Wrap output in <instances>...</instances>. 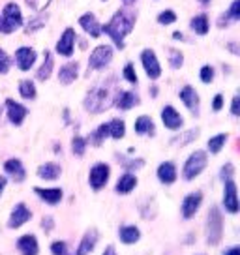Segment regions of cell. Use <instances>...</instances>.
Masks as SVG:
<instances>
[{
    "label": "cell",
    "mask_w": 240,
    "mask_h": 255,
    "mask_svg": "<svg viewBox=\"0 0 240 255\" xmlns=\"http://www.w3.org/2000/svg\"><path fill=\"white\" fill-rule=\"evenodd\" d=\"M120 88L117 85V79L115 77H109L105 81H100L94 87L90 88L83 100V107L87 113H92V115H102L107 109H111L113 104H115V96Z\"/></svg>",
    "instance_id": "1"
},
{
    "label": "cell",
    "mask_w": 240,
    "mask_h": 255,
    "mask_svg": "<svg viewBox=\"0 0 240 255\" xmlns=\"http://www.w3.org/2000/svg\"><path fill=\"white\" fill-rule=\"evenodd\" d=\"M135 21H137V15L133 11H129V9H119V11L111 17L109 23L102 24V32H105V34L115 41V47L122 51V49L126 47L124 38L133 30Z\"/></svg>",
    "instance_id": "2"
},
{
    "label": "cell",
    "mask_w": 240,
    "mask_h": 255,
    "mask_svg": "<svg viewBox=\"0 0 240 255\" xmlns=\"http://www.w3.org/2000/svg\"><path fill=\"white\" fill-rule=\"evenodd\" d=\"M205 239L208 246H218L224 239V214L218 207H210L205 223Z\"/></svg>",
    "instance_id": "3"
},
{
    "label": "cell",
    "mask_w": 240,
    "mask_h": 255,
    "mask_svg": "<svg viewBox=\"0 0 240 255\" xmlns=\"http://www.w3.org/2000/svg\"><path fill=\"white\" fill-rule=\"evenodd\" d=\"M208 165V156L205 150H195L192 152L188 159L184 161V167H182V178L188 180V182H192L195 180L197 176L207 169Z\"/></svg>",
    "instance_id": "4"
},
{
    "label": "cell",
    "mask_w": 240,
    "mask_h": 255,
    "mask_svg": "<svg viewBox=\"0 0 240 255\" xmlns=\"http://www.w3.org/2000/svg\"><path fill=\"white\" fill-rule=\"evenodd\" d=\"M0 17H2V32L4 34H11L23 26V13L15 2H8L2 9Z\"/></svg>",
    "instance_id": "5"
},
{
    "label": "cell",
    "mask_w": 240,
    "mask_h": 255,
    "mask_svg": "<svg viewBox=\"0 0 240 255\" xmlns=\"http://www.w3.org/2000/svg\"><path fill=\"white\" fill-rule=\"evenodd\" d=\"M109 176H111V167L107 163H104V161H100V163L92 165V169H90V173H88V184H90V188L94 191H100L107 186Z\"/></svg>",
    "instance_id": "6"
},
{
    "label": "cell",
    "mask_w": 240,
    "mask_h": 255,
    "mask_svg": "<svg viewBox=\"0 0 240 255\" xmlns=\"http://www.w3.org/2000/svg\"><path fill=\"white\" fill-rule=\"evenodd\" d=\"M113 62L111 45H98L88 58V70H105Z\"/></svg>",
    "instance_id": "7"
},
{
    "label": "cell",
    "mask_w": 240,
    "mask_h": 255,
    "mask_svg": "<svg viewBox=\"0 0 240 255\" xmlns=\"http://www.w3.org/2000/svg\"><path fill=\"white\" fill-rule=\"evenodd\" d=\"M224 208L229 214H239L240 203H239V190H237V182L235 178H229L224 182Z\"/></svg>",
    "instance_id": "8"
},
{
    "label": "cell",
    "mask_w": 240,
    "mask_h": 255,
    "mask_svg": "<svg viewBox=\"0 0 240 255\" xmlns=\"http://www.w3.org/2000/svg\"><path fill=\"white\" fill-rule=\"evenodd\" d=\"M141 64H143L144 72H146V77L148 79H160L161 75V66H160V60H158V56L154 53L152 49H144L143 53H141Z\"/></svg>",
    "instance_id": "9"
},
{
    "label": "cell",
    "mask_w": 240,
    "mask_h": 255,
    "mask_svg": "<svg viewBox=\"0 0 240 255\" xmlns=\"http://www.w3.org/2000/svg\"><path fill=\"white\" fill-rule=\"evenodd\" d=\"M30 220H32L30 208L26 207L24 203H17L15 207L11 208V212H9L8 229H19V227H23L24 223H28Z\"/></svg>",
    "instance_id": "10"
},
{
    "label": "cell",
    "mask_w": 240,
    "mask_h": 255,
    "mask_svg": "<svg viewBox=\"0 0 240 255\" xmlns=\"http://www.w3.org/2000/svg\"><path fill=\"white\" fill-rule=\"evenodd\" d=\"M201 205H203V193H201V191L188 193L184 199H182V205H180L182 218H184V220H192L193 216L199 212Z\"/></svg>",
    "instance_id": "11"
},
{
    "label": "cell",
    "mask_w": 240,
    "mask_h": 255,
    "mask_svg": "<svg viewBox=\"0 0 240 255\" xmlns=\"http://www.w3.org/2000/svg\"><path fill=\"white\" fill-rule=\"evenodd\" d=\"M178 96H180V102L186 105V109L192 113L193 117H199L201 113V100H199V94H197V90L193 87H190V85H186L180 92H178Z\"/></svg>",
    "instance_id": "12"
},
{
    "label": "cell",
    "mask_w": 240,
    "mask_h": 255,
    "mask_svg": "<svg viewBox=\"0 0 240 255\" xmlns=\"http://www.w3.org/2000/svg\"><path fill=\"white\" fill-rule=\"evenodd\" d=\"M6 117H8L9 124L21 126L24 122V119L28 117V109H26L23 104H19L15 100L8 98V100H6Z\"/></svg>",
    "instance_id": "13"
},
{
    "label": "cell",
    "mask_w": 240,
    "mask_h": 255,
    "mask_svg": "<svg viewBox=\"0 0 240 255\" xmlns=\"http://www.w3.org/2000/svg\"><path fill=\"white\" fill-rule=\"evenodd\" d=\"M75 40H77L75 30H73L72 26L66 28V30L62 32V36L58 38V41H56V53L60 56H72L73 49H75Z\"/></svg>",
    "instance_id": "14"
},
{
    "label": "cell",
    "mask_w": 240,
    "mask_h": 255,
    "mask_svg": "<svg viewBox=\"0 0 240 255\" xmlns=\"http://www.w3.org/2000/svg\"><path fill=\"white\" fill-rule=\"evenodd\" d=\"M161 122H163V126L171 129V131H178L180 128L184 126V119H182V115L176 111L173 105H165L163 109H161Z\"/></svg>",
    "instance_id": "15"
},
{
    "label": "cell",
    "mask_w": 240,
    "mask_h": 255,
    "mask_svg": "<svg viewBox=\"0 0 240 255\" xmlns=\"http://www.w3.org/2000/svg\"><path fill=\"white\" fill-rule=\"evenodd\" d=\"M141 104V100H139V96L135 92H131V90H119L117 96H115V107L120 109V111H129V109H133L137 105Z\"/></svg>",
    "instance_id": "16"
},
{
    "label": "cell",
    "mask_w": 240,
    "mask_h": 255,
    "mask_svg": "<svg viewBox=\"0 0 240 255\" xmlns=\"http://www.w3.org/2000/svg\"><path fill=\"white\" fill-rule=\"evenodd\" d=\"M98 240H100L98 229H88V231L83 235V239L79 240V246L75 248V254L73 255H90L94 252Z\"/></svg>",
    "instance_id": "17"
},
{
    "label": "cell",
    "mask_w": 240,
    "mask_h": 255,
    "mask_svg": "<svg viewBox=\"0 0 240 255\" xmlns=\"http://www.w3.org/2000/svg\"><path fill=\"white\" fill-rule=\"evenodd\" d=\"M36 58H38V55L32 47H19L15 51V64L21 72H28L36 64Z\"/></svg>",
    "instance_id": "18"
},
{
    "label": "cell",
    "mask_w": 240,
    "mask_h": 255,
    "mask_svg": "<svg viewBox=\"0 0 240 255\" xmlns=\"http://www.w3.org/2000/svg\"><path fill=\"white\" fill-rule=\"evenodd\" d=\"M34 193H36L43 203H47L49 207H56V205L62 201V197H64L62 188H40V186H36V188H34Z\"/></svg>",
    "instance_id": "19"
},
{
    "label": "cell",
    "mask_w": 240,
    "mask_h": 255,
    "mask_svg": "<svg viewBox=\"0 0 240 255\" xmlns=\"http://www.w3.org/2000/svg\"><path fill=\"white\" fill-rule=\"evenodd\" d=\"M17 252L21 255H40V242L34 235H23L17 239Z\"/></svg>",
    "instance_id": "20"
},
{
    "label": "cell",
    "mask_w": 240,
    "mask_h": 255,
    "mask_svg": "<svg viewBox=\"0 0 240 255\" xmlns=\"http://www.w3.org/2000/svg\"><path fill=\"white\" fill-rule=\"evenodd\" d=\"M4 173L8 176H11L15 182H23L26 178V171H24L23 161L19 158H9L4 161Z\"/></svg>",
    "instance_id": "21"
},
{
    "label": "cell",
    "mask_w": 240,
    "mask_h": 255,
    "mask_svg": "<svg viewBox=\"0 0 240 255\" xmlns=\"http://www.w3.org/2000/svg\"><path fill=\"white\" fill-rule=\"evenodd\" d=\"M156 176H158V180L161 184H165V186H171V184L176 182V178H178V173H176V165L173 161H163L158 165V171H156Z\"/></svg>",
    "instance_id": "22"
},
{
    "label": "cell",
    "mask_w": 240,
    "mask_h": 255,
    "mask_svg": "<svg viewBox=\"0 0 240 255\" xmlns=\"http://www.w3.org/2000/svg\"><path fill=\"white\" fill-rule=\"evenodd\" d=\"M79 77V62L75 60V62H68L64 64L62 68H60V72H58V81H60V85H72L75 83V79Z\"/></svg>",
    "instance_id": "23"
},
{
    "label": "cell",
    "mask_w": 240,
    "mask_h": 255,
    "mask_svg": "<svg viewBox=\"0 0 240 255\" xmlns=\"http://www.w3.org/2000/svg\"><path fill=\"white\" fill-rule=\"evenodd\" d=\"M119 239L122 244L131 246L141 240V229L137 225H120L119 227Z\"/></svg>",
    "instance_id": "24"
},
{
    "label": "cell",
    "mask_w": 240,
    "mask_h": 255,
    "mask_svg": "<svg viewBox=\"0 0 240 255\" xmlns=\"http://www.w3.org/2000/svg\"><path fill=\"white\" fill-rule=\"evenodd\" d=\"M79 24L83 26V30L90 34V38H100L102 36V24L98 23V19L94 13H85L79 17Z\"/></svg>",
    "instance_id": "25"
},
{
    "label": "cell",
    "mask_w": 240,
    "mask_h": 255,
    "mask_svg": "<svg viewBox=\"0 0 240 255\" xmlns=\"http://www.w3.org/2000/svg\"><path fill=\"white\" fill-rule=\"evenodd\" d=\"M36 175L41 180H56L62 175V167L55 161H47V163H41L40 167L36 169Z\"/></svg>",
    "instance_id": "26"
},
{
    "label": "cell",
    "mask_w": 240,
    "mask_h": 255,
    "mask_svg": "<svg viewBox=\"0 0 240 255\" xmlns=\"http://www.w3.org/2000/svg\"><path fill=\"white\" fill-rule=\"evenodd\" d=\"M135 188H137V176L133 175V173H128V171H126V173L117 180L115 191L120 193V195H128V193H131Z\"/></svg>",
    "instance_id": "27"
},
{
    "label": "cell",
    "mask_w": 240,
    "mask_h": 255,
    "mask_svg": "<svg viewBox=\"0 0 240 255\" xmlns=\"http://www.w3.org/2000/svg\"><path fill=\"white\" fill-rule=\"evenodd\" d=\"M133 129H135L137 135H156V124H154V120L150 117H146V115H141V117H137L135 124H133Z\"/></svg>",
    "instance_id": "28"
},
{
    "label": "cell",
    "mask_w": 240,
    "mask_h": 255,
    "mask_svg": "<svg viewBox=\"0 0 240 255\" xmlns=\"http://www.w3.org/2000/svg\"><path fill=\"white\" fill-rule=\"evenodd\" d=\"M53 68H55V58H53V53L51 51H45L43 53V64L40 66V70L36 72V77L38 81H47L53 73Z\"/></svg>",
    "instance_id": "29"
},
{
    "label": "cell",
    "mask_w": 240,
    "mask_h": 255,
    "mask_svg": "<svg viewBox=\"0 0 240 255\" xmlns=\"http://www.w3.org/2000/svg\"><path fill=\"white\" fill-rule=\"evenodd\" d=\"M190 26H192V30L197 36H207L208 30H210V23H208L207 13H199V15L193 17L192 21H190Z\"/></svg>",
    "instance_id": "30"
},
{
    "label": "cell",
    "mask_w": 240,
    "mask_h": 255,
    "mask_svg": "<svg viewBox=\"0 0 240 255\" xmlns=\"http://www.w3.org/2000/svg\"><path fill=\"white\" fill-rule=\"evenodd\" d=\"M107 137H109V126H107V124H100V126L87 137V143H90L92 146H102Z\"/></svg>",
    "instance_id": "31"
},
{
    "label": "cell",
    "mask_w": 240,
    "mask_h": 255,
    "mask_svg": "<svg viewBox=\"0 0 240 255\" xmlns=\"http://www.w3.org/2000/svg\"><path fill=\"white\" fill-rule=\"evenodd\" d=\"M117 159H119V163L126 169L128 173H135V171H139V169L144 167L143 158H126L124 154H117Z\"/></svg>",
    "instance_id": "32"
},
{
    "label": "cell",
    "mask_w": 240,
    "mask_h": 255,
    "mask_svg": "<svg viewBox=\"0 0 240 255\" xmlns=\"http://www.w3.org/2000/svg\"><path fill=\"white\" fill-rule=\"evenodd\" d=\"M107 126H109V137L117 139V141L124 139V135H126V122L124 120L113 119L111 122H107Z\"/></svg>",
    "instance_id": "33"
},
{
    "label": "cell",
    "mask_w": 240,
    "mask_h": 255,
    "mask_svg": "<svg viewBox=\"0 0 240 255\" xmlns=\"http://www.w3.org/2000/svg\"><path fill=\"white\" fill-rule=\"evenodd\" d=\"M227 139H229V135H227V133H218V135H212L210 139H208V143H207L208 152H210V154H220V152L224 150Z\"/></svg>",
    "instance_id": "34"
},
{
    "label": "cell",
    "mask_w": 240,
    "mask_h": 255,
    "mask_svg": "<svg viewBox=\"0 0 240 255\" xmlns=\"http://www.w3.org/2000/svg\"><path fill=\"white\" fill-rule=\"evenodd\" d=\"M19 94L23 100H36V96H38V90H36V85H34V81L30 79H23L19 81Z\"/></svg>",
    "instance_id": "35"
},
{
    "label": "cell",
    "mask_w": 240,
    "mask_h": 255,
    "mask_svg": "<svg viewBox=\"0 0 240 255\" xmlns=\"http://www.w3.org/2000/svg\"><path fill=\"white\" fill-rule=\"evenodd\" d=\"M199 128H195V129H188V131H182L180 135H176L171 139V143L173 144H178V146H186V144L193 143L197 137H199Z\"/></svg>",
    "instance_id": "36"
},
{
    "label": "cell",
    "mask_w": 240,
    "mask_h": 255,
    "mask_svg": "<svg viewBox=\"0 0 240 255\" xmlns=\"http://www.w3.org/2000/svg\"><path fill=\"white\" fill-rule=\"evenodd\" d=\"M45 21H47V15H45V13H40V15L32 17V19L28 21V24H26L24 32H26V34H32V32L40 30V28L45 26Z\"/></svg>",
    "instance_id": "37"
},
{
    "label": "cell",
    "mask_w": 240,
    "mask_h": 255,
    "mask_svg": "<svg viewBox=\"0 0 240 255\" xmlns=\"http://www.w3.org/2000/svg\"><path fill=\"white\" fill-rule=\"evenodd\" d=\"M169 66L173 70H180L184 66V55L178 49H169Z\"/></svg>",
    "instance_id": "38"
},
{
    "label": "cell",
    "mask_w": 240,
    "mask_h": 255,
    "mask_svg": "<svg viewBox=\"0 0 240 255\" xmlns=\"http://www.w3.org/2000/svg\"><path fill=\"white\" fill-rule=\"evenodd\" d=\"M87 139L85 137H81V135H73L72 139V150L75 156H85V152H87Z\"/></svg>",
    "instance_id": "39"
},
{
    "label": "cell",
    "mask_w": 240,
    "mask_h": 255,
    "mask_svg": "<svg viewBox=\"0 0 240 255\" xmlns=\"http://www.w3.org/2000/svg\"><path fill=\"white\" fill-rule=\"evenodd\" d=\"M51 255H70V250H68V242L66 240H55L51 242Z\"/></svg>",
    "instance_id": "40"
},
{
    "label": "cell",
    "mask_w": 240,
    "mask_h": 255,
    "mask_svg": "<svg viewBox=\"0 0 240 255\" xmlns=\"http://www.w3.org/2000/svg\"><path fill=\"white\" fill-rule=\"evenodd\" d=\"M122 75H124V79L128 81L129 85H137L139 83V77H137L135 73V68H133V64L128 62L124 66V70H122Z\"/></svg>",
    "instance_id": "41"
},
{
    "label": "cell",
    "mask_w": 240,
    "mask_h": 255,
    "mask_svg": "<svg viewBox=\"0 0 240 255\" xmlns=\"http://www.w3.org/2000/svg\"><path fill=\"white\" fill-rule=\"evenodd\" d=\"M199 77L205 85H210V83L214 81V77H216V72H214V68H212V66H208L207 64V66H203V68H201Z\"/></svg>",
    "instance_id": "42"
},
{
    "label": "cell",
    "mask_w": 240,
    "mask_h": 255,
    "mask_svg": "<svg viewBox=\"0 0 240 255\" xmlns=\"http://www.w3.org/2000/svg\"><path fill=\"white\" fill-rule=\"evenodd\" d=\"M9 68H11V56L4 49H0V75H6Z\"/></svg>",
    "instance_id": "43"
},
{
    "label": "cell",
    "mask_w": 240,
    "mask_h": 255,
    "mask_svg": "<svg viewBox=\"0 0 240 255\" xmlns=\"http://www.w3.org/2000/svg\"><path fill=\"white\" fill-rule=\"evenodd\" d=\"M176 21V13L173 9H163L160 15H158V23L167 26V24H173Z\"/></svg>",
    "instance_id": "44"
},
{
    "label": "cell",
    "mask_w": 240,
    "mask_h": 255,
    "mask_svg": "<svg viewBox=\"0 0 240 255\" xmlns=\"http://www.w3.org/2000/svg\"><path fill=\"white\" fill-rule=\"evenodd\" d=\"M233 176H235V165H233L231 161H227V163L222 165V169H220V178H222V182H225V180H229Z\"/></svg>",
    "instance_id": "45"
},
{
    "label": "cell",
    "mask_w": 240,
    "mask_h": 255,
    "mask_svg": "<svg viewBox=\"0 0 240 255\" xmlns=\"http://www.w3.org/2000/svg\"><path fill=\"white\" fill-rule=\"evenodd\" d=\"M229 21H240V0H233L231 8L225 13Z\"/></svg>",
    "instance_id": "46"
},
{
    "label": "cell",
    "mask_w": 240,
    "mask_h": 255,
    "mask_svg": "<svg viewBox=\"0 0 240 255\" xmlns=\"http://www.w3.org/2000/svg\"><path fill=\"white\" fill-rule=\"evenodd\" d=\"M41 229L45 231V235H49V233L55 229V220H53V216H45V218L41 220Z\"/></svg>",
    "instance_id": "47"
},
{
    "label": "cell",
    "mask_w": 240,
    "mask_h": 255,
    "mask_svg": "<svg viewBox=\"0 0 240 255\" xmlns=\"http://www.w3.org/2000/svg\"><path fill=\"white\" fill-rule=\"evenodd\" d=\"M222 109H224V96L216 94V96H214V100H212V111L220 113Z\"/></svg>",
    "instance_id": "48"
},
{
    "label": "cell",
    "mask_w": 240,
    "mask_h": 255,
    "mask_svg": "<svg viewBox=\"0 0 240 255\" xmlns=\"http://www.w3.org/2000/svg\"><path fill=\"white\" fill-rule=\"evenodd\" d=\"M231 115L233 117H239L240 115V96L239 94L235 96L231 102Z\"/></svg>",
    "instance_id": "49"
},
{
    "label": "cell",
    "mask_w": 240,
    "mask_h": 255,
    "mask_svg": "<svg viewBox=\"0 0 240 255\" xmlns=\"http://www.w3.org/2000/svg\"><path fill=\"white\" fill-rule=\"evenodd\" d=\"M222 255H240V248L239 246H231V248H227L224 254Z\"/></svg>",
    "instance_id": "50"
},
{
    "label": "cell",
    "mask_w": 240,
    "mask_h": 255,
    "mask_svg": "<svg viewBox=\"0 0 240 255\" xmlns=\"http://www.w3.org/2000/svg\"><path fill=\"white\" fill-rule=\"evenodd\" d=\"M6 186H8V178L0 175V197H2V193H4V190H6Z\"/></svg>",
    "instance_id": "51"
},
{
    "label": "cell",
    "mask_w": 240,
    "mask_h": 255,
    "mask_svg": "<svg viewBox=\"0 0 240 255\" xmlns=\"http://www.w3.org/2000/svg\"><path fill=\"white\" fill-rule=\"evenodd\" d=\"M24 2H26V6H28V8H32V9L40 8V0H24Z\"/></svg>",
    "instance_id": "52"
},
{
    "label": "cell",
    "mask_w": 240,
    "mask_h": 255,
    "mask_svg": "<svg viewBox=\"0 0 240 255\" xmlns=\"http://www.w3.org/2000/svg\"><path fill=\"white\" fill-rule=\"evenodd\" d=\"M102 255H119V254H117V250H115V246H107V248L104 250V254H102Z\"/></svg>",
    "instance_id": "53"
},
{
    "label": "cell",
    "mask_w": 240,
    "mask_h": 255,
    "mask_svg": "<svg viewBox=\"0 0 240 255\" xmlns=\"http://www.w3.org/2000/svg\"><path fill=\"white\" fill-rule=\"evenodd\" d=\"M173 38H175V40H186V36L184 34H182V32H173Z\"/></svg>",
    "instance_id": "54"
},
{
    "label": "cell",
    "mask_w": 240,
    "mask_h": 255,
    "mask_svg": "<svg viewBox=\"0 0 240 255\" xmlns=\"http://www.w3.org/2000/svg\"><path fill=\"white\" fill-rule=\"evenodd\" d=\"M135 2H137V0H122V4H124L126 8H129V6H133Z\"/></svg>",
    "instance_id": "55"
},
{
    "label": "cell",
    "mask_w": 240,
    "mask_h": 255,
    "mask_svg": "<svg viewBox=\"0 0 240 255\" xmlns=\"http://www.w3.org/2000/svg\"><path fill=\"white\" fill-rule=\"evenodd\" d=\"M201 4H205V6H207V4H210V0H199Z\"/></svg>",
    "instance_id": "56"
},
{
    "label": "cell",
    "mask_w": 240,
    "mask_h": 255,
    "mask_svg": "<svg viewBox=\"0 0 240 255\" xmlns=\"http://www.w3.org/2000/svg\"><path fill=\"white\" fill-rule=\"evenodd\" d=\"M0 32H2V17H0Z\"/></svg>",
    "instance_id": "57"
},
{
    "label": "cell",
    "mask_w": 240,
    "mask_h": 255,
    "mask_svg": "<svg viewBox=\"0 0 240 255\" xmlns=\"http://www.w3.org/2000/svg\"><path fill=\"white\" fill-rule=\"evenodd\" d=\"M0 117H2V105H0Z\"/></svg>",
    "instance_id": "58"
},
{
    "label": "cell",
    "mask_w": 240,
    "mask_h": 255,
    "mask_svg": "<svg viewBox=\"0 0 240 255\" xmlns=\"http://www.w3.org/2000/svg\"><path fill=\"white\" fill-rule=\"evenodd\" d=\"M195 255H205V254H195Z\"/></svg>",
    "instance_id": "59"
},
{
    "label": "cell",
    "mask_w": 240,
    "mask_h": 255,
    "mask_svg": "<svg viewBox=\"0 0 240 255\" xmlns=\"http://www.w3.org/2000/svg\"><path fill=\"white\" fill-rule=\"evenodd\" d=\"M102 2H105V0H102Z\"/></svg>",
    "instance_id": "60"
}]
</instances>
